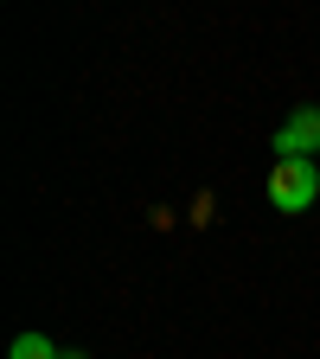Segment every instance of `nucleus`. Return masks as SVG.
Returning a JSON list of instances; mask_svg holds the SVG:
<instances>
[{"instance_id": "obj_1", "label": "nucleus", "mask_w": 320, "mask_h": 359, "mask_svg": "<svg viewBox=\"0 0 320 359\" xmlns=\"http://www.w3.org/2000/svg\"><path fill=\"white\" fill-rule=\"evenodd\" d=\"M314 199H320V167L314 161H276L269 167V205L282 218H301Z\"/></svg>"}, {"instance_id": "obj_2", "label": "nucleus", "mask_w": 320, "mask_h": 359, "mask_svg": "<svg viewBox=\"0 0 320 359\" xmlns=\"http://www.w3.org/2000/svg\"><path fill=\"white\" fill-rule=\"evenodd\" d=\"M320 154V109H295L276 128V161H314Z\"/></svg>"}, {"instance_id": "obj_3", "label": "nucleus", "mask_w": 320, "mask_h": 359, "mask_svg": "<svg viewBox=\"0 0 320 359\" xmlns=\"http://www.w3.org/2000/svg\"><path fill=\"white\" fill-rule=\"evenodd\" d=\"M7 359H64V353H58V346H52V340H45V334H20V340H13V353H7Z\"/></svg>"}, {"instance_id": "obj_4", "label": "nucleus", "mask_w": 320, "mask_h": 359, "mask_svg": "<svg viewBox=\"0 0 320 359\" xmlns=\"http://www.w3.org/2000/svg\"><path fill=\"white\" fill-rule=\"evenodd\" d=\"M64 359H90V353H64Z\"/></svg>"}]
</instances>
